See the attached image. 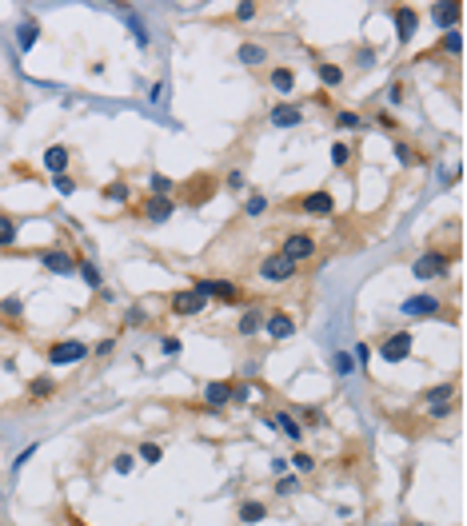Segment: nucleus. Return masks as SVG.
I'll use <instances>...</instances> for the list:
<instances>
[{
	"mask_svg": "<svg viewBox=\"0 0 467 526\" xmlns=\"http://www.w3.org/2000/svg\"><path fill=\"white\" fill-rule=\"evenodd\" d=\"M192 291L196 295H204L212 303H224V307H248L244 303V291L236 287V283H228V279H192Z\"/></svg>",
	"mask_w": 467,
	"mask_h": 526,
	"instance_id": "1",
	"label": "nucleus"
},
{
	"mask_svg": "<svg viewBox=\"0 0 467 526\" xmlns=\"http://www.w3.org/2000/svg\"><path fill=\"white\" fill-rule=\"evenodd\" d=\"M280 255L288 259V263H304V259H312V255H316V235H312V231H292V235L280 244Z\"/></svg>",
	"mask_w": 467,
	"mask_h": 526,
	"instance_id": "2",
	"label": "nucleus"
},
{
	"mask_svg": "<svg viewBox=\"0 0 467 526\" xmlns=\"http://www.w3.org/2000/svg\"><path fill=\"white\" fill-rule=\"evenodd\" d=\"M447 267H451V255L447 252H423L412 263V275L416 279H440V275H447Z\"/></svg>",
	"mask_w": 467,
	"mask_h": 526,
	"instance_id": "3",
	"label": "nucleus"
},
{
	"mask_svg": "<svg viewBox=\"0 0 467 526\" xmlns=\"http://www.w3.org/2000/svg\"><path fill=\"white\" fill-rule=\"evenodd\" d=\"M412 355V331H388V339L379 343V359L383 363H403Z\"/></svg>",
	"mask_w": 467,
	"mask_h": 526,
	"instance_id": "4",
	"label": "nucleus"
},
{
	"mask_svg": "<svg viewBox=\"0 0 467 526\" xmlns=\"http://www.w3.org/2000/svg\"><path fill=\"white\" fill-rule=\"evenodd\" d=\"M80 359H88V343H80V339H64V343L48 347V363L52 367H68V363H80Z\"/></svg>",
	"mask_w": 467,
	"mask_h": 526,
	"instance_id": "5",
	"label": "nucleus"
},
{
	"mask_svg": "<svg viewBox=\"0 0 467 526\" xmlns=\"http://www.w3.org/2000/svg\"><path fill=\"white\" fill-rule=\"evenodd\" d=\"M440 295H407L399 303V311L407 315V319H431V315H440Z\"/></svg>",
	"mask_w": 467,
	"mask_h": 526,
	"instance_id": "6",
	"label": "nucleus"
},
{
	"mask_svg": "<svg viewBox=\"0 0 467 526\" xmlns=\"http://www.w3.org/2000/svg\"><path fill=\"white\" fill-rule=\"evenodd\" d=\"M292 275H296V263H288L280 252L268 255V259L260 263V279H268V283H288Z\"/></svg>",
	"mask_w": 467,
	"mask_h": 526,
	"instance_id": "7",
	"label": "nucleus"
},
{
	"mask_svg": "<svg viewBox=\"0 0 467 526\" xmlns=\"http://www.w3.org/2000/svg\"><path fill=\"white\" fill-rule=\"evenodd\" d=\"M168 303H172V315H200V311L208 307V299L196 295L192 287H188V291H176V295L168 299Z\"/></svg>",
	"mask_w": 467,
	"mask_h": 526,
	"instance_id": "8",
	"label": "nucleus"
},
{
	"mask_svg": "<svg viewBox=\"0 0 467 526\" xmlns=\"http://www.w3.org/2000/svg\"><path fill=\"white\" fill-rule=\"evenodd\" d=\"M264 335H272V339H292V335H296V319H292L288 311H272V315H264Z\"/></svg>",
	"mask_w": 467,
	"mask_h": 526,
	"instance_id": "9",
	"label": "nucleus"
},
{
	"mask_svg": "<svg viewBox=\"0 0 467 526\" xmlns=\"http://www.w3.org/2000/svg\"><path fill=\"white\" fill-rule=\"evenodd\" d=\"M300 211H307V215H331L336 211V196L331 192H307L304 200H300Z\"/></svg>",
	"mask_w": 467,
	"mask_h": 526,
	"instance_id": "10",
	"label": "nucleus"
},
{
	"mask_svg": "<svg viewBox=\"0 0 467 526\" xmlns=\"http://www.w3.org/2000/svg\"><path fill=\"white\" fill-rule=\"evenodd\" d=\"M392 21H396L399 44H412V36H416V28H420V12H416V8H396Z\"/></svg>",
	"mask_w": 467,
	"mask_h": 526,
	"instance_id": "11",
	"label": "nucleus"
},
{
	"mask_svg": "<svg viewBox=\"0 0 467 526\" xmlns=\"http://www.w3.org/2000/svg\"><path fill=\"white\" fill-rule=\"evenodd\" d=\"M172 211H176V200H172V196H148V204H144V220L164 224V220H172Z\"/></svg>",
	"mask_w": 467,
	"mask_h": 526,
	"instance_id": "12",
	"label": "nucleus"
},
{
	"mask_svg": "<svg viewBox=\"0 0 467 526\" xmlns=\"http://www.w3.org/2000/svg\"><path fill=\"white\" fill-rule=\"evenodd\" d=\"M459 16H464V4H459V0H451V4H431V21L440 24V28H447V32H455Z\"/></svg>",
	"mask_w": 467,
	"mask_h": 526,
	"instance_id": "13",
	"label": "nucleus"
},
{
	"mask_svg": "<svg viewBox=\"0 0 467 526\" xmlns=\"http://www.w3.org/2000/svg\"><path fill=\"white\" fill-rule=\"evenodd\" d=\"M268 427H272V431H280V435H288L292 443H300V438H304L300 419H296V415H288V411H276L272 419H268Z\"/></svg>",
	"mask_w": 467,
	"mask_h": 526,
	"instance_id": "14",
	"label": "nucleus"
},
{
	"mask_svg": "<svg viewBox=\"0 0 467 526\" xmlns=\"http://www.w3.org/2000/svg\"><path fill=\"white\" fill-rule=\"evenodd\" d=\"M228 403H232V383H228V379H220V383H208V387H204V407L220 411V407H228Z\"/></svg>",
	"mask_w": 467,
	"mask_h": 526,
	"instance_id": "15",
	"label": "nucleus"
},
{
	"mask_svg": "<svg viewBox=\"0 0 467 526\" xmlns=\"http://www.w3.org/2000/svg\"><path fill=\"white\" fill-rule=\"evenodd\" d=\"M40 263H45V272H52V275H72L76 272V259H72L68 252H45L40 255Z\"/></svg>",
	"mask_w": 467,
	"mask_h": 526,
	"instance_id": "16",
	"label": "nucleus"
},
{
	"mask_svg": "<svg viewBox=\"0 0 467 526\" xmlns=\"http://www.w3.org/2000/svg\"><path fill=\"white\" fill-rule=\"evenodd\" d=\"M36 40H40V21H36V16H24L21 28H16V44H21V52H32Z\"/></svg>",
	"mask_w": 467,
	"mask_h": 526,
	"instance_id": "17",
	"label": "nucleus"
},
{
	"mask_svg": "<svg viewBox=\"0 0 467 526\" xmlns=\"http://www.w3.org/2000/svg\"><path fill=\"white\" fill-rule=\"evenodd\" d=\"M268 120H272L276 128H296V124H304V112H300L296 104H276Z\"/></svg>",
	"mask_w": 467,
	"mask_h": 526,
	"instance_id": "18",
	"label": "nucleus"
},
{
	"mask_svg": "<svg viewBox=\"0 0 467 526\" xmlns=\"http://www.w3.org/2000/svg\"><path fill=\"white\" fill-rule=\"evenodd\" d=\"M68 148H64V144H52V148H48L45 152V168L48 172H52V176H64V172H68Z\"/></svg>",
	"mask_w": 467,
	"mask_h": 526,
	"instance_id": "19",
	"label": "nucleus"
},
{
	"mask_svg": "<svg viewBox=\"0 0 467 526\" xmlns=\"http://www.w3.org/2000/svg\"><path fill=\"white\" fill-rule=\"evenodd\" d=\"M52 395H56V379H52V375H36V379L28 383V399H32V403H48Z\"/></svg>",
	"mask_w": 467,
	"mask_h": 526,
	"instance_id": "20",
	"label": "nucleus"
},
{
	"mask_svg": "<svg viewBox=\"0 0 467 526\" xmlns=\"http://www.w3.org/2000/svg\"><path fill=\"white\" fill-rule=\"evenodd\" d=\"M76 275L88 283V291H104V275H100V267L92 259H76Z\"/></svg>",
	"mask_w": 467,
	"mask_h": 526,
	"instance_id": "21",
	"label": "nucleus"
},
{
	"mask_svg": "<svg viewBox=\"0 0 467 526\" xmlns=\"http://www.w3.org/2000/svg\"><path fill=\"white\" fill-rule=\"evenodd\" d=\"M268 84L280 92V96H288V92L296 88V72H292V68H272V72H268Z\"/></svg>",
	"mask_w": 467,
	"mask_h": 526,
	"instance_id": "22",
	"label": "nucleus"
},
{
	"mask_svg": "<svg viewBox=\"0 0 467 526\" xmlns=\"http://www.w3.org/2000/svg\"><path fill=\"white\" fill-rule=\"evenodd\" d=\"M260 327H264V311H260L256 303H248V311L240 315V335H256Z\"/></svg>",
	"mask_w": 467,
	"mask_h": 526,
	"instance_id": "23",
	"label": "nucleus"
},
{
	"mask_svg": "<svg viewBox=\"0 0 467 526\" xmlns=\"http://www.w3.org/2000/svg\"><path fill=\"white\" fill-rule=\"evenodd\" d=\"M236 56H240V64L256 68V64H264V60H268V48H264V44H240V52H236Z\"/></svg>",
	"mask_w": 467,
	"mask_h": 526,
	"instance_id": "24",
	"label": "nucleus"
},
{
	"mask_svg": "<svg viewBox=\"0 0 467 526\" xmlns=\"http://www.w3.org/2000/svg\"><path fill=\"white\" fill-rule=\"evenodd\" d=\"M336 128H340V132H359V128H368V120L359 112H344V108H340V112H336Z\"/></svg>",
	"mask_w": 467,
	"mask_h": 526,
	"instance_id": "25",
	"label": "nucleus"
},
{
	"mask_svg": "<svg viewBox=\"0 0 467 526\" xmlns=\"http://www.w3.org/2000/svg\"><path fill=\"white\" fill-rule=\"evenodd\" d=\"M21 239V228H16V220L12 215H0V248H12Z\"/></svg>",
	"mask_w": 467,
	"mask_h": 526,
	"instance_id": "26",
	"label": "nucleus"
},
{
	"mask_svg": "<svg viewBox=\"0 0 467 526\" xmlns=\"http://www.w3.org/2000/svg\"><path fill=\"white\" fill-rule=\"evenodd\" d=\"M264 518H268L264 503H240V523H264Z\"/></svg>",
	"mask_w": 467,
	"mask_h": 526,
	"instance_id": "27",
	"label": "nucleus"
},
{
	"mask_svg": "<svg viewBox=\"0 0 467 526\" xmlns=\"http://www.w3.org/2000/svg\"><path fill=\"white\" fill-rule=\"evenodd\" d=\"M331 367H336V375H344V379L359 371V367H355V359H351V351H336V355H331Z\"/></svg>",
	"mask_w": 467,
	"mask_h": 526,
	"instance_id": "28",
	"label": "nucleus"
},
{
	"mask_svg": "<svg viewBox=\"0 0 467 526\" xmlns=\"http://www.w3.org/2000/svg\"><path fill=\"white\" fill-rule=\"evenodd\" d=\"M104 200H108V204H128V200H132V192H128V183H124V180H116V183H108V187H104Z\"/></svg>",
	"mask_w": 467,
	"mask_h": 526,
	"instance_id": "29",
	"label": "nucleus"
},
{
	"mask_svg": "<svg viewBox=\"0 0 467 526\" xmlns=\"http://www.w3.org/2000/svg\"><path fill=\"white\" fill-rule=\"evenodd\" d=\"M120 21H124L128 28H132V32H136V40H140V48H148V32H144V24L136 21V12H132V8H120Z\"/></svg>",
	"mask_w": 467,
	"mask_h": 526,
	"instance_id": "30",
	"label": "nucleus"
},
{
	"mask_svg": "<svg viewBox=\"0 0 467 526\" xmlns=\"http://www.w3.org/2000/svg\"><path fill=\"white\" fill-rule=\"evenodd\" d=\"M0 315H8V319H21V315H24V299H21V295H4V299H0Z\"/></svg>",
	"mask_w": 467,
	"mask_h": 526,
	"instance_id": "31",
	"label": "nucleus"
},
{
	"mask_svg": "<svg viewBox=\"0 0 467 526\" xmlns=\"http://www.w3.org/2000/svg\"><path fill=\"white\" fill-rule=\"evenodd\" d=\"M392 152H396V160H399V163H407V168H412V163H420L416 148H412L407 140H396V144H392Z\"/></svg>",
	"mask_w": 467,
	"mask_h": 526,
	"instance_id": "32",
	"label": "nucleus"
},
{
	"mask_svg": "<svg viewBox=\"0 0 467 526\" xmlns=\"http://www.w3.org/2000/svg\"><path fill=\"white\" fill-rule=\"evenodd\" d=\"M320 80H324L327 88H340L344 84V68L340 64H320Z\"/></svg>",
	"mask_w": 467,
	"mask_h": 526,
	"instance_id": "33",
	"label": "nucleus"
},
{
	"mask_svg": "<svg viewBox=\"0 0 467 526\" xmlns=\"http://www.w3.org/2000/svg\"><path fill=\"white\" fill-rule=\"evenodd\" d=\"M172 187H176V183L168 180V176H160V172L148 176V192H152V196H172Z\"/></svg>",
	"mask_w": 467,
	"mask_h": 526,
	"instance_id": "34",
	"label": "nucleus"
},
{
	"mask_svg": "<svg viewBox=\"0 0 467 526\" xmlns=\"http://www.w3.org/2000/svg\"><path fill=\"white\" fill-rule=\"evenodd\" d=\"M351 156H355V152H351V144H344V140H340V144H331V163H336V168H348Z\"/></svg>",
	"mask_w": 467,
	"mask_h": 526,
	"instance_id": "35",
	"label": "nucleus"
},
{
	"mask_svg": "<svg viewBox=\"0 0 467 526\" xmlns=\"http://www.w3.org/2000/svg\"><path fill=\"white\" fill-rule=\"evenodd\" d=\"M440 48H444L447 56H459V52H464V36H459V32H447Z\"/></svg>",
	"mask_w": 467,
	"mask_h": 526,
	"instance_id": "36",
	"label": "nucleus"
},
{
	"mask_svg": "<svg viewBox=\"0 0 467 526\" xmlns=\"http://www.w3.org/2000/svg\"><path fill=\"white\" fill-rule=\"evenodd\" d=\"M288 466H296V471H300V475H312V471H316V458L307 455V451H300V455L292 458V462H288Z\"/></svg>",
	"mask_w": 467,
	"mask_h": 526,
	"instance_id": "37",
	"label": "nucleus"
},
{
	"mask_svg": "<svg viewBox=\"0 0 467 526\" xmlns=\"http://www.w3.org/2000/svg\"><path fill=\"white\" fill-rule=\"evenodd\" d=\"M132 466H136V458H132V455H116V458H112V471H116V475H132Z\"/></svg>",
	"mask_w": 467,
	"mask_h": 526,
	"instance_id": "38",
	"label": "nucleus"
},
{
	"mask_svg": "<svg viewBox=\"0 0 467 526\" xmlns=\"http://www.w3.org/2000/svg\"><path fill=\"white\" fill-rule=\"evenodd\" d=\"M244 211L256 220V215H264V211H268V200H264V196H248V207H244Z\"/></svg>",
	"mask_w": 467,
	"mask_h": 526,
	"instance_id": "39",
	"label": "nucleus"
},
{
	"mask_svg": "<svg viewBox=\"0 0 467 526\" xmlns=\"http://www.w3.org/2000/svg\"><path fill=\"white\" fill-rule=\"evenodd\" d=\"M52 183L60 196H76V180H68V176H52Z\"/></svg>",
	"mask_w": 467,
	"mask_h": 526,
	"instance_id": "40",
	"label": "nucleus"
},
{
	"mask_svg": "<svg viewBox=\"0 0 467 526\" xmlns=\"http://www.w3.org/2000/svg\"><path fill=\"white\" fill-rule=\"evenodd\" d=\"M140 458H144V462H160L164 451L156 447V443H144V447H140Z\"/></svg>",
	"mask_w": 467,
	"mask_h": 526,
	"instance_id": "41",
	"label": "nucleus"
},
{
	"mask_svg": "<svg viewBox=\"0 0 467 526\" xmlns=\"http://www.w3.org/2000/svg\"><path fill=\"white\" fill-rule=\"evenodd\" d=\"M36 451H40V447H36V443H32V447H24L21 455L12 458V475H16V471H21V466H24V462H28V458H32V455H36Z\"/></svg>",
	"mask_w": 467,
	"mask_h": 526,
	"instance_id": "42",
	"label": "nucleus"
},
{
	"mask_svg": "<svg viewBox=\"0 0 467 526\" xmlns=\"http://www.w3.org/2000/svg\"><path fill=\"white\" fill-rule=\"evenodd\" d=\"M252 16H256V4H252V0L236 4V21H252Z\"/></svg>",
	"mask_w": 467,
	"mask_h": 526,
	"instance_id": "43",
	"label": "nucleus"
},
{
	"mask_svg": "<svg viewBox=\"0 0 467 526\" xmlns=\"http://www.w3.org/2000/svg\"><path fill=\"white\" fill-rule=\"evenodd\" d=\"M228 187H232V192H244V172H240V168H232V172H228Z\"/></svg>",
	"mask_w": 467,
	"mask_h": 526,
	"instance_id": "44",
	"label": "nucleus"
},
{
	"mask_svg": "<svg viewBox=\"0 0 467 526\" xmlns=\"http://www.w3.org/2000/svg\"><path fill=\"white\" fill-rule=\"evenodd\" d=\"M144 319H148V311H144V307H128V315H124V323H132V327L144 323Z\"/></svg>",
	"mask_w": 467,
	"mask_h": 526,
	"instance_id": "45",
	"label": "nucleus"
},
{
	"mask_svg": "<svg viewBox=\"0 0 467 526\" xmlns=\"http://www.w3.org/2000/svg\"><path fill=\"white\" fill-rule=\"evenodd\" d=\"M92 351L100 355V359H104V355H112V351H116V339H100V343H96Z\"/></svg>",
	"mask_w": 467,
	"mask_h": 526,
	"instance_id": "46",
	"label": "nucleus"
},
{
	"mask_svg": "<svg viewBox=\"0 0 467 526\" xmlns=\"http://www.w3.org/2000/svg\"><path fill=\"white\" fill-rule=\"evenodd\" d=\"M351 359H355V363H359V367H368V359H372V351H368V347L359 343V347H355V351H351Z\"/></svg>",
	"mask_w": 467,
	"mask_h": 526,
	"instance_id": "47",
	"label": "nucleus"
},
{
	"mask_svg": "<svg viewBox=\"0 0 467 526\" xmlns=\"http://www.w3.org/2000/svg\"><path fill=\"white\" fill-rule=\"evenodd\" d=\"M252 399V387H236L232 383V403H248Z\"/></svg>",
	"mask_w": 467,
	"mask_h": 526,
	"instance_id": "48",
	"label": "nucleus"
},
{
	"mask_svg": "<svg viewBox=\"0 0 467 526\" xmlns=\"http://www.w3.org/2000/svg\"><path fill=\"white\" fill-rule=\"evenodd\" d=\"M180 351V339H164V355H176Z\"/></svg>",
	"mask_w": 467,
	"mask_h": 526,
	"instance_id": "49",
	"label": "nucleus"
},
{
	"mask_svg": "<svg viewBox=\"0 0 467 526\" xmlns=\"http://www.w3.org/2000/svg\"><path fill=\"white\" fill-rule=\"evenodd\" d=\"M272 471H276V479H280V475H288V458H276V462H272Z\"/></svg>",
	"mask_w": 467,
	"mask_h": 526,
	"instance_id": "50",
	"label": "nucleus"
},
{
	"mask_svg": "<svg viewBox=\"0 0 467 526\" xmlns=\"http://www.w3.org/2000/svg\"><path fill=\"white\" fill-rule=\"evenodd\" d=\"M388 96H392V104H399V100H403V84H392V92H388Z\"/></svg>",
	"mask_w": 467,
	"mask_h": 526,
	"instance_id": "51",
	"label": "nucleus"
}]
</instances>
